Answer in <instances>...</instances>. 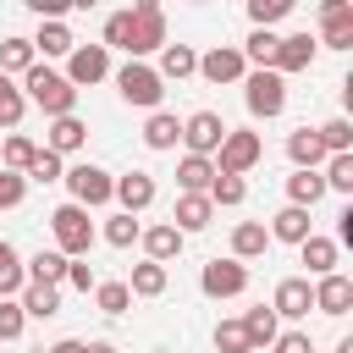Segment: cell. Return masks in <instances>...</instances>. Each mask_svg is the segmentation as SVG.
Segmentation results:
<instances>
[{
	"instance_id": "obj_1",
	"label": "cell",
	"mask_w": 353,
	"mask_h": 353,
	"mask_svg": "<svg viewBox=\"0 0 353 353\" xmlns=\"http://www.w3.org/2000/svg\"><path fill=\"white\" fill-rule=\"evenodd\" d=\"M22 77H28V94H22V99H33L44 116H72V110H77V88H72L61 72H50V66L33 61Z\"/></svg>"
},
{
	"instance_id": "obj_2",
	"label": "cell",
	"mask_w": 353,
	"mask_h": 353,
	"mask_svg": "<svg viewBox=\"0 0 353 353\" xmlns=\"http://www.w3.org/2000/svg\"><path fill=\"white\" fill-rule=\"evenodd\" d=\"M50 232H55V254H66V259H83L94 248V221L83 204H61L50 215Z\"/></svg>"
},
{
	"instance_id": "obj_3",
	"label": "cell",
	"mask_w": 353,
	"mask_h": 353,
	"mask_svg": "<svg viewBox=\"0 0 353 353\" xmlns=\"http://www.w3.org/2000/svg\"><path fill=\"white\" fill-rule=\"evenodd\" d=\"M149 50H165V11L154 0H138L132 6V28H127V55H149Z\"/></svg>"
},
{
	"instance_id": "obj_4",
	"label": "cell",
	"mask_w": 353,
	"mask_h": 353,
	"mask_svg": "<svg viewBox=\"0 0 353 353\" xmlns=\"http://www.w3.org/2000/svg\"><path fill=\"white\" fill-rule=\"evenodd\" d=\"M243 99H248V116H281L287 110V77H276L270 66H259V72H248V83H243Z\"/></svg>"
},
{
	"instance_id": "obj_5",
	"label": "cell",
	"mask_w": 353,
	"mask_h": 353,
	"mask_svg": "<svg viewBox=\"0 0 353 353\" xmlns=\"http://www.w3.org/2000/svg\"><path fill=\"white\" fill-rule=\"evenodd\" d=\"M259 154H265L259 132H237V127H226V138H221V160H215V176H243V171L259 165Z\"/></svg>"
},
{
	"instance_id": "obj_6",
	"label": "cell",
	"mask_w": 353,
	"mask_h": 353,
	"mask_svg": "<svg viewBox=\"0 0 353 353\" xmlns=\"http://www.w3.org/2000/svg\"><path fill=\"white\" fill-rule=\"evenodd\" d=\"M116 88H121V99H127V105H143V110H154V105H160V94H165L160 72H154V66H143V61H127V66L116 72Z\"/></svg>"
},
{
	"instance_id": "obj_7",
	"label": "cell",
	"mask_w": 353,
	"mask_h": 353,
	"mask_svg": "<svg viewBox=\"0 0 353 353\" xmlns=\"http://www.w3.org/2000/svg\"><path fill=\"white\" fill-rule=\"evenodd\" d=\"M61 176H66V188H72V204H83V210L116 199V176L99 171V165H72V171H61Z\"/></svg>"
},
{
	"instance_id": "obj_8",
	"label": "cell",
	"mask_w": 353,
	"mask_h": 353,
	"mask_svg": "<svg viewBox=\"0 0 353 353\" xmlns=\"http://www.w3.org/2000/svg\"><path fill=\"white\" fill-rule=\"evenodd\" d=\"M221 138H226V121L215 116V110H193L188 121H182V143H188V154H215L221 149Z\"/></svg>"
},
{
	"instance_id": "obj_9",
	"label": "cell",
	"mask_w": 353,
	"mask_h": 353,
	"mask_svg": "<svg viewBox=\"0 0 353 353\" xmlns=\"http://www.w3.org/2000/svg\"><path fill=\"white\" fill-rule=\"evenodd\" d=\"M199 287H204L210 298H237V292H248V265H237V259H210L204 276H199Z\"/></svg>"
},
{
	"instance_id": "obj_10",
	"label": "cell",
	"mask_w": 353,
	"mask_h": 353,
	"mask_svg": "<svg viewBox=\"0 0 353 353\" xmlns=\"http://www.w3.org/2000/svg\"><path fill=\"white\" fill-rule=\"evenodd\" d=\"M99 77H110L105 44H72V55H66V83L77 88V83H99Z\"/></svg>"
},
{
	"instance_id": "obj_11",
	"label": "cell",
	"mask_w": 353,
	"mask_h": 353,
	"mask_svg": "<svg viewBox=\"0 0 353 353\" xmlns=\"http://www.w3.org/2000/svg\"><path fill=\"white\" fill-rule=\"evenodd\" d=\"M309 61H314V39H309V33H287V39H276L270 72H276V77H287V72H309Z\"/></svg>"
},
{
	"instance_id": "obj_12",
	"label": "cell",
	"mask_w": 353,
	"mask_h": 353,
	"mask_svg": "<svg viewBox=\"0 0 353 353\" xmlns=\"http://www.w3.org/2000/svg\"><path fill=\"white\" fill-rule=\"evenodd\" d=\"M309 309H314V287L303 276H287L276 287V298H270V314H287V320H303Z\"/></svg>"
},
{
	"instance_id": "obj_13",
	"label": "cell",
	"mask_w": 353,
	"mask_h": 353,
	"mask_svg": "<svg viewBox=\"0 0 353 353\" xmlns=\"http://www.w3.org/2000/svg\"><path fill=\"white\" fill-rule=\"evenodd\" d=\"M320 28H325L331 50H347L353 44V0H325L320 6Z\"/></svg>"
},
{
	"instance_id": "obj_14",
	"label": "cell",
	"mask_w": 353,
	"mask_h": 353,
	"mask_svg": "<svg viewBox=\"0 0 353 353\" xmlns=\"http://www.w3.org/2000/svg\"><path fill=\"white\" fill-rule=\"evenodd\" d=\"M199 72H204L210 83H237V77L248 72V61H243V50H232V44H215L210 55H199Z\"/></svg>"
},
{
	"instance_id": "obj_15",
	"label": "cell",
	"mask_w": 353,
	"mask_h": 353,
	"mask_svg": "<svg viewBox=\"0 0 353 353\" xmlns=\"http://www.w3.org/2000/svg\"><path fill=\"white\" fill-rule=\"evenodd\" d=\"M116 199H121V215L149 210V204H154V176H149V171H127V176H116Z\"/></svg>"
},
{
	"instance_id": "obj_16",
	"label": "cell",
	"mask_w": 353,
	"mask_h": 353,
	"mask_svg": "<svg viewBox=\"0 0 353 353\" xmlns=\"http://www.w3.org/2000/svg\"><path fill=\"white\" fill-rule=\"evenodd\" d=\"M347 303H353V281L347 276H320V287H314V309L320 314H347Z\"/></svg>"
},
{
	"instance_id": "obj_17",
	"label": "cell",
	"mask_w": 353,
	"mask_h": 353,
	"mask_svg": "<svg viewBox=\"0 0 353 353\" xmlns=\"http://www.w3.org/2000/svg\"><path fill=\"white\" fill-rule=\"evenodd\" d=\"M210 215H215V204H210L204 193H182V199H176L171 226H176V232H204V226H210Z\"/></svg>"
},
{
	"instance_id": "obj_18",
	"label": "cell",
	"mask_w": 353,
	"mask_h": 353,
	"mask_svg": "<svg viewBox=\"0 0 353 353\" xmlns=\"http://www.w3.org/2000/svg\"><path fill=\"white\" fill-rule=\"evenodd\" d=\"M66 265H72L66 254H55V248H39V254H33L22 270H28V281H39V287H61V281H66Z\"/></svg>"
},
{
	"instance_id": "obj_19",
	"label": "cell",
	"mask_w": 353,
	"mask_h": 353,
	"mask_svg": "<svg viewBox=\"0 0 353 353\" xmlns=\"http://www.w3.org/2000/svg\"><path fill=\"white\" fill-rule=\"evenodd\" d=\"M270 248V232L259 226V221H237V232H232V259L243 265V259H259Z\"/></svg>"
},
{
	"instance_id": "obj_20",
	"label": "cell",
	"mask_w": 353,
	"mask_h": 353,
	"mask_svg": "<svg viewBox=\"0 0 353 353\" xmlns=\"http://www.w3.org/2000/svg\"><path fill=\"white\" fill-rule=\"evenodd\" d=\"M83 138H88V127L77 121V116H55L50 121V154H72V149H83Z\"/></svg>"
},
{
	"instance_id": "obj_21",
	"label": "cell",
	"mask_w": 353,
	"mask_h": 353,
	"mask_svg": "<svg viewBox=\"0 0 353 353\" xmlns=\"http://www.w3.org/2000/svg\"><path fill=\"white\" fill-rule=\"evenodd\" d=\"M287 154H292V165H298V171H314V165L325 160V149H320L314 127H298V132L287 138Z\"/></svg>"
},
{
	"instance_id": "obj_22",
	"label": "cell",
	"mask_w": 353,
	"mask_h": 353,
	"mask_svg": "<svg viewBox=\"0 0 353 353\" xmlns=\"http://www.w3.org/2000/svg\"><path fill=\"white\" fill-rule=\"evenodd\" d=\"M176 182H182V193H210V182H215V160L188 154V160L176 165Z\"/></svg>"
},
{
	"instance_id": "obj_23",
	"label": "cell",
	"mask_w": 353,
	"mask_h": 353,
	"mask_svg": "<svg viewBox=\"0 0 353 353\" xmlns=\"http://www.w3.org/2000/svg\"><path fill=\"white\" fill-rule=\"evenodd\" d=\"M287 199H292L298 210H314V204L325 199V182H320V171H292V176H287Z\"/></svg>"
},
{
	"instance_id": "obj_24",
	"label": "cell",
	"mask_w": 353,
	"mask_h": 353,
	"mask_svg": "<svg viewBox=\"0 0 353 353\" xmlns=\"http://www.w3.org/2000/svg\"><path fill=\"white\" fill-rule=\"evenodd\" d=\"M270 237H281V243H303V237H314V232H309V210H298V204L276 210V221H270Z\"/></svg>"
},
{
	"instance_id": "obj_25",
	"label": "cell",
	"mask_w": 353,
	"mask_h": 353,
	"mask_svg": "<svg viewBox=\"0 0 353 353\" xmlns=\"http://www.w3.org/2000/svg\"><path fill=\"white\" fill-rule=\"evenodd\" d=\"M143 248H149V259H154V265H165V259H176V254H182V232H176L171 221H165V226H149V232H143Z\"/></svg>"
},
{
	"instance_id": "obj_26",
	"label": "cell",
	"mask_w": 353,
	"mask_h": 353,
	"mask_svg": "<svg viewBox=\"0 0 353 353\" xmlns=\"http://www.w3.org/2000/svg\"><path fill=\"white\" fill-rule=\"evenodd\" d=\"M298 254H303L309 276H331V270H336V243H331V237H303Z\"/></svg>"
},
{
	"instance_id": "obj_27",
	"label": "cell",
	"mask_w": 353,
	"mask_h": 353,
	"mask_svg": "<svg viewBox=\"0 0 353 353\" xmlns=\"http://www.w3.org/2000/svg\"><path fill=\"white\" fill-rule=\"evenodd\" d=\"M55 309H61V287H39V281H28V287H22V314L50 320Z\"/></svg>"
},
{
	"instance_id": "obj_28",
	"label": "cell",
	"mask_w": 353,
	"mask_h": 353,
	"mask_svg": "<svg viewBox=\"0 0 353 353\" xmlns=\"http://www.w3.org/2000/svg\"><path fill=\"white\" fill-rule=\"evenodd\" d=\"M193 72H199V55H193L188 44H165V50H160V83H165V77H193Z\"/></svg>"
},
{
	"instance_id": "obj_29",
	"label": "cell",
	"mask_w": 353,
	"mask_h": 353,
	"mask_svg": "<svg viewBox=\"0 0 353 353\" xmlns=\"http://www.w3.org/2000/svg\"><path fill=\"white\" fill-rule=\"evenodd\" d=\"M127 292H138V298H160V292H165V265H154V259L132 265V281H127Z\"/></svg>"
},
{
	"instance_id": "obj_30",
	"label": "cell",
	"mask_w": 353,
	"mask_h": 353,
	"mask_svg": "<svg viewBox=\"0 0 353 353\" xmlns=\"http://www.w3.org/2000/svg\"><path fill=\"white\" fill-rule=\"evenodd\" d=\"M237 325H243L248 347H270V342H276V314H270V309H248Z\"/></svg>"
},
{
	"instance_id": "obj_31",
	"label": "cell",
	"mask_w": 353,
	"mask_h": 353,
	"mask_svg": "<svg viewBox=\"0 0 353 353\" xmlns=\"http://www.w3.org/2000/svg\"><path fill=\"white\" fill-rule=\"evenodd\" d=\"M22 287H28V270H22L17 248L0 237V298H11V292H22Z\"/></svg>"
},
{
	"instance_id": "obj_32",
	"label": "cell",
	"mask_w": 353,
	"mask_h": 353,
	"mask_svg": "<svg viewBox=\"0 0 353 353\" xmlns=\"http://www.w3.org/2000/svg\"><path fill=\"white\" fill-rule=\"evenodd\" d=\"M176 138H182V121H176V116H165V110H154V116H149V127H143V143H149V149H171Z\"/></svg>"
},
{
	"instance_id": "obj_33",
	"label": "cell",
	"mask_w": 353,
	"mask_h": 353,
	"mask_svg": "<svg viewBox=\"0 0 353 353\" xmlns=\"http://www.w3.org/2000/svg\"><path fill=\"white\" fill-rule=\"evenodd\" d=\"M314 138H320V149L325 154H353V127L336 116V121H325V127H314Z\"/></svg>"
},
{
	"instance_id": "obj_34",
	"label": "cell",
	"mask_w": 353,
	"mask_h": 353,
	"mask_svg": "<svg viewBox=\"0 0 353 353\" xmlns=\"http://www.w3.org/2000/svg\"><path fill=\"white\" fill-rule=\"evenodd\" d=\"M72 55V33H66V22H44L39 28V39H33V55Z\"/></svg>"
},
{
	"instance_id": "obj_35",
	"label": "cell",
	"mask_w": 353,
	"mask_h": 353,
	"mask_svg": "<svg viewBox=\"0 0 353 353\" xmlns=\"http://www.w3.org/2000/svg\"><path fill=\"white\" fill-rule=\"evenodd\" d=\"M33 154H39V143L22 138V132H11V138H6V165H0V171H17V176H22V171L33 165Z\"/></svg>"
},
{
	"instance_id": "obj_36",
	"label": "cell",
	"mask_w": 353,
	"mask_h": 353,
	"mask_svg": "<svg viewBox=\"0 0 353 353\" xmlns=\"http://www.w3.org/2000/svg\"><path fill=\"white\" fill-rule=\"evenodd\" d=\"M33 66V39H6L0 44V72L11 77V72H28Z\"/></svg>"
},
{
	"instance_id": "obj_37",
	"label": "cell",
	"mask_w": 353,
	"mask_h": 353,
	"mask_svg": "<svg viewBox=\"0 0 353 353\" xmlns=\"http://www.w3.org/2000/svg\"><path fill=\"white\" fill-rule=\"evenodd\" d=\"M22 110H28V99H22V88L0 72V127H17L22 121Z\"/></svg>"
},
{
	"instance_id": "obj_38",
	"label": "cell",
	"mask_w": 353,
	"mask_h": 353,
	"mask_svg": "<svg viewBox=\"0 0 353 353\" xmlns=\"http://www.w3.org/2000/svg\"><path fill=\"white\" fill-rule=\"evenodd\" d=\"M94 303H99L105 314H127L132 292H127V281H99V287H94Z\"/></svg>"
},
{
	"instance_id": "obj_39",
	"label": "cell",
	"mask_w": 353,
	"mask_h": 353,
	"mask_svg": "<svg viewBox=\"0 0 353 353\" xmlns=\"http://www.w3.org/2000/svg\"><path fill=\"white\" fill-rule=\"evenodd\" d=\"M270 55H276V33H270V28H254V33H248V44H243V61L270 66Z\"/></svg>"
},
{
	"instance_id": "obj_40",
	"label": "cell",
	"mask_w": 353,
	"mask_h": 353,
	"mask_svg": "<svg viewBox=\"0 0 353 353\" xmlns=\"http://www.w3.org/2000/svg\"><path fill=\"white\" fill-rule=\"evenodd\" d=\"M320 182H325V188H336V193H353V154H331Z\"/></svg>"
},
{
	"instance_id": "obj_41",
	"label": "cell",
	"mask_w": 353,
	"mask_h": 353,
	"mask_svg": "<svg viewBox=\"0 0 353 353\" xmlns=\"http://www.w3.org/2000/svg\"><path fill=\"white\" fill-rule=\"evenodd\" d=\"M138 237H143V226H138L132 215H110V221H105V243H116V248H132Z\"/></svg>"
},
{
	"instance_id": "obj_42",
	"label": "cell",
	"mask_w": 353,
	"mask_h": 353,
	"mask_svg": "<svg viewBox=\"0 0 353 353\" xmlns=\"http://www.w3.org/2000/svg\"><path fill=\"white\" fill-rule=\"evenodd\" d=\"M204 199H210V204H243V199H248V188H243V176H215Z\"/></svg>"
},
{
	"instance_id": "obj_43",
	"label": "cell",
	"mask_w": 353,
	"mask_h": 353,
	"mask_svg": "<svg viewBox=\"0 0 353 353\" xmlns=\"http://www.w3.org/2000/svg\"><path fill=\"white\" fill-rule=\"evenodd\" d=\"M292 11V0H248V17H254V28H270V22H281Z\"/></svg>"
},
{
	"instance_id": "obj_44",
	"label": "cell",
	"mask_w": 353,
	"mask_h": 353,
	"mask_svg": "<svg viewBox=\"0 0 353 353\" xmlns=\"http://www.w3.org/2000/svg\"><path fill=\"white\" fill-rule=\"evenodd\" d=\"M215 347H221V353H254L237 320H221V325H215Z\"/></svg>"
},
{
	"instance_id": "obj_45",
	"label": "cell",
	"mask_w": 353,
	"mask_h": 353,
	"mask_svg": "<svg viewBox=\"0 0 353 353\" xmlns=\"http://www.w3.org/2000/svg\"><path fill=\"white\" fill-rule=\"evenodd\" d=\"M22 176H33V182H61V154L39 149V154H33V165H28Z\"/></svg>"
},
{
	"instance_id": "obj_46",
	"label": "cell",
	"mask_w": 353,
	"mask_h": 353,
	"mask_svg": "<svg viewBox=\"0 0 353 353\" xmlns=\"http://www.w3.org/2000/svg\"><path fill=\"white\" fill-rule=\"evenodd\" d=\"M22 303H11V298H0V342H17L22 336Z\"/></svg>"
},
{
	"instance_id": "obj_47",
	"label": "cell",
	"mask_w": 353,
	"mask_h": 353,
	"mask_svg": "<svg viewBox=\"0 0 353 353\" xmlns=\"http://www.w3.org/2000/svg\"><path fill=\"white\" fill-rule=\"evenodd\" d=\"M28 199V176H17V171H0V210H17Z\"/></svg>"
},
{
	"instance_id": "obj_48",
	"label": "cell",
	"mask_w": 353,
	"mask_h": 353,
	"mask_svg": "<svg viewBox=\"0 0 353 353\" xmlns=\"http://www.w3.org/2000/svg\"><path fill=\"white\" fill-rule=\"evenodd\" d=\"M127 28H132V11L105 17V50H110V44H116V50H127Z\"/></svg>"
},
{
	"instance_id": "obj_49",
	"label": "cell",
	"mask_w": 353,
	"mask_h": 353,
	"mask_svg": "<svg viewBox=\"0 0 353 353\" xmlns=\"http://www.w3.org/2000/svg\"><path fill=\"white\" fill-rule=\"evenodd\" d=\"M66 287H77V292H94V287H99V276H94L83 259H72V265H66Z\"/></svg>"
},
{
	"instance_id": "obj_50",
	"label": "cell",
	"mask_w": 353,
	"mask_h": 353,
	"mask_svg": "<svg viewBox=\"0 0 353 353\" xmlns=\"http://www.w3.org/2000/svg\"><path fill=\"white\" fill-rule=\"evenodd\" d=\"M270 347H276V353H314V347H309V336H303V331H287V336H276V342H270Z\"/></svg>"
},
{
	"instance_id": "obj_51",
	"label": "cell",
	"mask_w": 353,
	"mask_h": 353,
	"mask_svg": "<svg viewBox=\"0 0 353 353\" xmlns=\"http://www.w3.org/2000/svg\"><path fill=\"white\" fill-rule=\"evenodd\" d=\"M28 6H33L44 22H61V11H66V0H28Z\"/></svg>"
},
{
	"instance_id": "obj_52",
	"label": "cell",
	"mask_w": 353,
	"mask_h": 353,
	"mask_svg": "<svg viewBox=\"0 0 353 353\" xmlns=\"http://www.w3.org/2000/svg\"><path fill=\"white\" fill-rule=\"evenodd\" d=\"M83 353H116L110 342H83Z\"/></svg>"
},
{
	"instance_id": "obj_53",
	"label": "cell",
	"mask_w": 353,
	"mask_h": 353,
	"mask_svg": "<svg viewBox=\"0 0 353 353\" xmlns=\"http://www.w3.org/2000/svg\"><path fill=\"white\" fill-rule=\"evenodd\" d=\"M336 353H353V336H342V342H336Z\"/></svg>"
}]
</instances>
